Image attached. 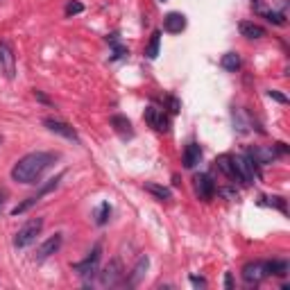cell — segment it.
Instances as JSON below:
<instances>
[{"instance_id":"34","label":"cell","mask_w":290,"mask_h":290,"mask_svg":"<svg viewBox=\"0 0 290 290\" xmlns=\"http://www.w3.org/2000/svg\"><path fill=\"white\" fill-rule=\"evenodd\" d=\"M34 96H36V98H39V100H41V102H46V104H48V102H50V100H48V98H46V96H43V93H41V91H34Z\"/></svg>"},{"instance_id":"28","label":"cell","mask_w":290,"mask_h":290,"mask_svg":"<svg viewBox=\"0 0 290 290\" xmlns=\"http://www.w3.org/2000/svg\"><path fill=\"white\" fill-rule=\"evenodd\" d=\"M82 12H84L82 3H68L66 5V14H68V16H73V14H82Z\"/></svg>"},{"instance_id":"10","label":"cell","mask_w":290,"mask_h":290,"mask_svg":"<svg viewBox=\"0 0 290 290\" xmlns=\"http://www.w3.org/2000/svg\"><path fill=\"white\" fill-rule=\"evenodd\" d=\"M145 123L150 125V127H154L157 131H170V118L157 107L145 109Z\"/></svg>"},{"instance_id":"14","label":"cell","mask_w":290,"mask_h":290,"mask_svg":"<svg viewBox=\"0 0 290 290\" xmlns=\"http://www.w3.org/2000/svg\"><path fill=\"white\" fill-rule=\"evenodd\" d=\"M238 30H240V34L245 36V39H263V36L267 34L265 28H263V25H258V23H254V20H240Z\"/></svg>"},{"instance_id":"4","label":"cell","mask_w":290,"mask_h":290,"mask_svg":"<svg viewBox=\"0 0 290 290\" xmlns=\"http://www.w3.org/2000/svg\"><path fill=\"white\" fill-rule=\"evenodd\" d=\"M234 163H236V182L247 186V184H252L258 177V163L250 154L234 157Z\"/></svg>"},{"instance_id":"27","label":"cell","mask_w":290,"mask_h":290,"mask_svg":"<svg viewBox=\"0 0 290 290\" xmlns=\"http://www.w3.org/2000/svg\"><path fill=\"white\" fill-rule=\"evenodd\" d=\"M111 43H114V57H111V59H123V57L129 55L127 48H123V46L116 43V39H111Z\"/></svg>"},{"instance_id":"36","label":"cell","mask_w":290,"mask_h":290,"mask_svg":"<svg viewBox=\"0 0 290 290\" xmlns=\"http://www.w3.org/2000/svg\"><path fill=\"white\" fill-rule=\"evenodd\" d=\"M0 145H3V136H0Z\"/></svg>"},{"instance_id":"5","label":"cell","mask_w":290,"mask_h":290,"mask_svg":"<svg viewBox=\"0 0 290 290\" xmlns=\"http://www.w3.org/2000/svg\"><path fill=\"white\" fill-rule=\"evenodd\" d=\"M123 277H125L123 263H120L118 258H111V261L107 263V267H104V270L100 272V286H104V288H114V286H118V283L123 281Z\"/></svg>"},{"instance_id":"13","label":"cell","mask_w":290,"mask_h":290,"mask_svg":"<svg viewBox=\"0 0 290 290\" xmlns=\"http://www.w3.org/2000/svg\"><path fill=\"white\" fill-rule=\"evenodd\" d=\"M147 267H150V258H147V256H141L139 261H136V265H134V270H131V274L127 277V281H125V286H129V288L139 286L141 279L145 277Z\"/></svg>"},{"instance_id":"15","label":"cell","mask_w":290,"mask_h":290,"mask_svg":"<svg viewBox=\"0 0 290 290\" xmlns=\"http://www.w3.org/2000/svg\"><path fill=\"white\" fill-rule=\"evenodd\" d=\"M184 168H188V170H193L195 166H197L199 161H202V147H199L197 143H188L186 150H184Z\"/></svg>"},{"instance_id":"3","label":"cell","mask_w":290,"mask_h":290,"mask_svg":"<svg viewBox=\"0 0 290 290\" xmlns=\"http://www.w3.org/2000/svg\"><path fill=\"white\" fill-rule=\"evenodd\" d=\"M41 229H43V218L28 220V222L16 231V236H14V247H16V250H25L28 245H32L36 240V236L41 234Z\"/></svg>"},{"instance_id":"31","label":"cell","mask_w":290,"mask_h":290,"mask_svg":"<svg viewBox=\"0 0 290 290\" xmlns=\"http://www.w3.org/2000/svg\"><path fill=\"white\" fill-rule=\"evenodd\" d=\"M225 288H227V290L234 288V279H231V272H227V274H225Z\"/></svg>"},{"instance_id":"20","label":"cell","mask_w":290,"mask_h":290,"mask_svg":"<svg viewBox=\"0 0 290 290\" xmlns=\"http://www.w3.org/2000/svg\"><path fill=\"white\" fill-rule=\"evenodd\" d=\"M220 66L229 73H236L240 68V55L238 52H227V55H222V59H220Z\"/></svg>"},{"instance_id":"25","label":"cell","mask_w":290,"mask_h":290,"mask_svg":"<svg viewBox=\"0 0 290 290\" xmlns=\"http://www.w3.org/2000/svg\"><path fill=\"white\" fill-rule=\"evenodd\" d=\"M263 16L270 20V23L279 25V28H281V25H286V16H283L281 12H272V9H265V12H263Z\"/></svg>"},{"instance_id":"17","label":"cell","mask_w":290,"mask_h":290,"mask_svg":"<svg viewBox=\"0 0 290 290\" xmlns=\"http://www.w3.org/2000/svg\"><path fill=\"white\" fill-rule=\"evenodd\" d=\"M109 123H111V127L118 131L120 136H125V139H127V136H134V129H131V123L127 118H125V116H120V114H114L111 118H109Z\"/></svg>"},{"instance_id":"6","label":"cell","mask_w":290,"mask_h":290,"mask_svg":"<svg viewBox=\"0 0 290 290\" xmlns=\"http://www.w3.org/2000/svg\"><path fill=\"white\" fill-rule=\"evenodd\" d=\"M0 73H3L7 80L16 77V55H14L12 46L7 41H0Z\"/></svg>"},{"instance_id":"30","label":"cell","mask_w":290,"mask_h":290,"mask_svg":"<svg viewBox=\"0 0 290 290\" xmlns=\"http://www.w3.org/2000/svg\"><path fill=\"white\" fill-rule=\"evenodd\" d=\"M168 104H170V111H172V114H177L179 109H182V104H179V100H177V98H172V96L168 98Z\"/></svg>"},{"instance_id":"29","label":"cell","mask_w":290,"mask_h":290,"mask_svg":"<svg viewBox=\"0 0 290 290\" xmlns=\"http://www.w3.org/2000/svg\"><path fill=\"white\" fill-rule=\"evenodd\" d=\"M267 96H270L272 100H277V102H281V104H286L288 102V98L283 96V93H279V91H274V88H270V91H267Z\"/></svg>"},{"instance_id":"26","label":"cell","mask_w":290,"mask_h":290,"mask_svg":"<svg viewBox=\"0 0 290 290\" xmlns=\"http://www.w3.org/2000/svg\"><path fill=\"white\" fill-rule=\"evenodd\" d=\"M231 116H234V127L238 129L240 134H245L247 131V120H245V116H242V111L240 109H234V114Z\"/></svg>"},{"instance_id":"7","label":"cell","mask_w":290,"mask_h":290,"mask_svg":"<svg viewBox=\"0 0 290 290\" xmlns=\"http://www.w3.org/2000/svg\"><path fill=\"white\" fill-rule=\"evenodd\" d=\"M242 279L247 283H261L267 277V263L265 261H252L247 265H242Z\"/></svg>"},{"instance_id":"2","label":"cell","mask_w":290,"mask_h":290,"mask_svg":"<svg viewBox=\"0 0 290 290\" xmlns=\"http://www.w3.org/2000/svg\"><path fill=\"white\" fill-rule=\"evenodd\" d=\"M100 258H102V245H100V242H96V245H93V250L88 252V256L84 258V261L73 263V272L80 274L84 281H91V279L98 274Z\"/></svg>"},{"instance_id":"16","label":"cell","mask_w":290,"mask_h":290,"mask_svg":"<svg viewBox=\"0 0 290 290\" xmlns=\"http://www.w3.org/2000/svg\"><path fill=\"white\" fill-rule=\"evenodd\" d=\"M247 154H250L258 166H265V163H272L277 159V150H274V147H254V150H247Z\"/></svg>"},{"instance_id":"12","label":"cell","mask_w":290,"mask_h":290,"mask_svg":"<svg viewBox=\"0 0 290 290\" xmlns=\"http://www.w3.org/2000/svg\"><path fill=\"white\" fill-rule=\"evenodd\" d=\"M163 30H166L168 34H179L186 30V16L179 12H170L166 14V18H163Z\"/></svg>"},{"instance_id":"24","label":"cell","mask_w":290,"mask_h":290,"mask_svg":"<svg viewBox=\"0 0 290 290\" xmlns=\"http://www.w3.org/2000/svg\"><path fill=\"white\" fill-rule=\"evenodd\" d=\"M261 204H267V207H274L281 213H286V199L283 197H261Z\"/></svg>"},{"instance_id":"33","label":"cell","mask_w":290,"mask_h":290,"mask_svg":"<svg viewBox=\"0 0 290 290\" xmlns=\"http://www.w3.org/2000/svg\"><path fill=\"white\" fill-rule=\"evenodd\" d=\"M220 195H225V197H229V199H234V197H236V193H234V191H229V188H225V191H220Z\"/></svg>"},{"instance_id":"23","label":"cell","mask_w":290,"mask_h":290,"mask_svg":"<svg viewBox=\"0 0 290 290\" xmlns=\"http://www.w3.org/2000/svg\"><path fill=\"white\" fill-rule=\"evenodd\" d=\"M109 215H111V207H109V202H102L100 207L96 209V225H107L109 222Z\"/></svg>"},{"instance_id":"35","label":"cell","mask_w":290,"mask_h":290,"mask_svg":"<svg viewBox=\"0 0 290 290\" xmlns=\"http://www.w3.org/2000/svg\"><path fill=\"white\" fill-rule=\"evenodd\" d=\"M5 197H7V193L0 191V211H3V207H5Z\"/></svg>"},{"instance_id":"1","label":"cell","mask_w":290,"mask_h":290,"mask_svg":"<svg viewBox=\"0 0 290 290\" xmlns=\"http://www.w3.org/2000/svg\"><path fill=\"white\" fill-rule=\"evenodd\" d=\"M57 161V154L52 152H30V154L20 157L12 168V179L16 184H25V186H32V184H41V177L48 170L52 163Z\"/></svg>"},{"instance_id":"18","label":"cell","mask_w":290,"mask_h":290,"mask_svg":"<svg viewBox=\"0 0 290 290\" xmlns=\"http://www.w3.org/2000/svg\"><path fill=\"white\" fill-rule=\"evenodd\" d=\"M215 166H218L229 179L236 182V163H234V157L231 154H220L218 159H215Z\"/></svg>"},{"instance_id":"8","label":"cell","mask_w":290,"mask_h":290,"mask_svg":"<svg viewBox=\"0 0 290 290\" xmlns=\"http://www.w3.org/2000/svg\"><path fill=\"white\" fill-rule=\"evenodd\" d=\"M195 193H197V197L202 199V202H211L215 195V184L213 179H211L207 172H199V175H195Z\"/></svg>"},{"instance_id":"11","label":"cell","mask_w":290,"mask_h":290,"mask_svg":"<svg viewBox=\"0 0 290 290\" xmlns=\"http://www.w3.org/2000/svg\"><path fill=\"white\" fill-rule=\"evenodd\" d=\"M61 234H55V236H50L46 242H41L39 245V250H36V261H46V258H50L52 254H57L59 252V247H61Z\"/></svg>"},{"instance_id":"32","label":"cell","mask_w":290,"mask_h":290,"mask_svg":"<svg viewBox=\"0 0 290 290\" xmlns=\"http://www.w3.org/2000/svg\"><path fill=\"white\" fill-rule=\"evenodd\" d=\"M191 283H193V286H197V288L207 286V281H204V279H199V277H191Z\"/></svg>"},{"instance_id":"19","label":"cell","mask_w":290,"mask_h":290,"mask_svg":"<svg viewBox=\"0 0 290 290\" xmlns=\"http://www.w3.org/2000/svg\"><path fill=\"white\" fill-rule=\"evenodd\" d=\"M145 191L147 193H152L157 199H161V202H168V199H172V193H170V188H166V186H161V184H145Z\"/></svg>"},{"instance_id":"21","label":"cell","mask_w":290,"mask_h":290,"mask_svg":"<svg viewBox=\"0 0 290 290\" xmlns=\"http://www.w3.org/2000/svg\"><path fill=\"white\" fill-rule=\"evenodd\" d=\"M159 46H161V30H154L150 43H147V48H145L147 59H157V55H159Z\"/></svg>"},{"instance_id":"9","label":"cell","mask_w":290,"mask_h":290,"mask_svg":"<svg viewBox=\"0 0 290 290\" xmlns=\"http://www.w3.org/2000/svg\"><path fill=\"white\" fill-rule=\"evenodd\" d=\"M43 125L52 131V134H59V136H64V139H68V141H75V143H80V136H77V131L73 129L68 123H64V120H59V118H43Z\"/></svg>"},{"instance_id":"22","label":"cell","mask_w":290,"mask_h":290,"mask_svg":"<svg viewBox=\"0 0 290 290\" xmlns=\"http://www.w3.org/2000/svg\"><path fill=\"white\" fill-rule=\"evenodd\" d=\"M267 274L286 277L288 274V261H267Z\"/></svg>"}]
</instances>
